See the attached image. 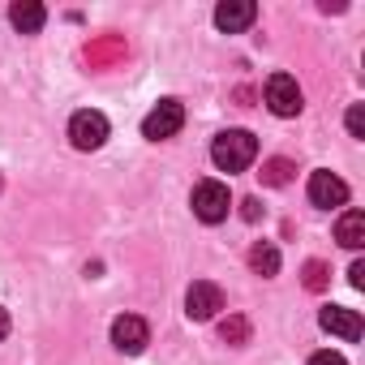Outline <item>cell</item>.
Instances as JSON below:
<instances>
[{"label":"cell","mask_w":365,"mask_h":365,"mask_svg":"<svg viewBox=\"0 0 365 365\" xmlns=\"http://www.w3.org/2000/svg\"><path fill=\"white\" fill-rule=\"evenodd\" d=\"M250 271L262 275V279L279 275V250H275L271 241H254V250H250Z\"/></svg>","instance_id":"obj_13"},{"label":"cell","mask_w":365,"mask_h":365,"mask_svg":"<svg viewBox=\"0 0 365 365\" xmlns=\"http://www.w3.org/2000/svg\"><path fill=\"white\" fill-rule=\"evenodd\" d=\"M305 288L309 292H322L327 288V267L322 262H305Z\"/></svg>","instance_id":"obj_16"},{"label":"cell","mask_w":365,"mask_h":365,"mask_svg":"<svg viewBox=\"0 0 365 365\" xmlns=\"http://www.w3.org/2000/svg\"><path fill=\"white\" fill-rule=\"evenodd\" d=\"M241 215H245V220L254 224V220L262 215V207H258V198H245V202H241Z\"/></svg>","instance_id":"obj_20"},{"label":"cell","mask_w":365,"mask_h":365,"mask_svg":"<svg viewBox=\"0 0 365 365\" xmlns=\"http://www.w3.org/2000/svg\"><path fill=\"white\" fill-rule=\"evenodd\" d=\"M309 365H348V361H344L339 352H331V348H327V352H314V356H309Z\"/></svg>","instance_id":"obj_18"},{"label":"cell","mask_w":365,"mask_h":365,"mask_svg":"<svg viewBox=\"0 0 365 365\" xmlns=\"http://www.w3.org/2000/svg\"><path fill=\"white\" fill-rule=\"evenodd\" d=\"M180 125H185V108H180L176 99H159V103L146 112L142 133H146L150 142H163V138H176V133H180Z\"/></svg>","instance_id":"obj_3"},{"label":"cell","mask_w":365,"mask_h":365,"mask_svg":"<svg viewBox=\"0 0 365 365\" xmlns=\"http://www.w3.org/2000/svg\"><path fill=\"white\" fill-rule=\"evenodd\" d=\"M112 344H116L125 356H138V352L150 344V327H146L138 314H120V318L112 322Z\"/></svg>","instance_id":"obj_7"},{"label":"cell","mask_w":365,"mask_h":365,"mask_svg":"<svg viewBox=\"0 0 365 365\" xmlns=\"http://www.w3.org/2000/svg\"><path fill=\"white\" fill-rule=\"evenodd\" d=\"M267 108H271L275 116H297V112L305 108L301 86H297L292 73H271V78H267Z\"/></svg>","instance_id":"obj_5"},{"label":"cell","mask_w":365,"mask_h":365,"mask_svg":"<svg viewBox=\"0 0 365 365\" xmlns=\"http://www.w3.org/2000/svg\"><path fill=\"white\" fill-rule=\"evenodd\" d=\"M309 202H314V207H322V211L344 207V202H348V185H344V180H339L335 172L318 168V172L309 176Z\"/></svg>","instance_id":"obj_8"},{"label":"cell","mask_w":365,"mask_h":365,"mask_svg":"<svg viewBox=\"0 0 365 365\" xmlns=\"http://www.w3.org/2000/svg\"><path fill=\"white\" fill-rule=\"evenodd\" d=\"M318 322H322V331H331V335H339V339H348V344H356L361 339V318H356V309H344V305H327L322 314H318Z\"/></svg>","instance_id":"obj_10"},{"label":"cell","mask_w":365,"mask_h":365,"mask_svg":"<svg viewBox=\"0 0 365 365\" xmlns=\"http://www.w3.org/2000/svg\"><path fill=\"white\" fill-rule=\"evenodd\" d=\"M9 335V309H0V339Z\"/></svg>","instance_id":"obj_21"},{"label":"cell","mask_w":365,"mask_h":365,"mask_svg":"<svg viewBox=\"0 0 365 365\" xmlns=\"http://www.w3.org/2000/svg\"><path fill=\"white\" fill-rule=\"evenodd\" d=\"M220 335H224V344H245V339H250V322H245V318H228V322L220 327Z\"/></svg>","instance_id":"obj_15"},{"label":"cell","mask_w":365,"mask_h":365,"mask_svg":"<svg viewBox=\"0 0 365 365\" xmlns=\"http://www.w3.org/2000/svg\"><path fill=\"white\" fill-rule=\"evenodd\" d=\"M220 309H224V292H220L211 279L190 284V292H185V314H190L194 322H207V318H215Z\"/></svg>","instance_id":"obj_6"},{"label":"cell","mask_w":365,"mask_h":365,"mask_svg":"<svg viewBox=\"0 0 365 365\" xmlns=\"http://www.w3.org/2000/svg\"><path fill=\"white\" fill-rule=\"evenodd\" d=\"M211 159H215L220 172H245L258 159V138L250 129H224L211 142Z\"/></svg>","instance_id":"obj_1"},{"label":"cell","mask_w":365,"mask_h":365,"mask_svg":"<svg viewBox=\"0 0 365 365\" xmlns=\"http://www.w3.org/2000/svg\"><path fill=\"white\" fill-rule=\"evenodd\" d=\"M292 180V159H267L262 163V185H288Z\"/></svg>","instance_id":"obj_14"},{"label":"cell","mask_w":365,"mask_h":365,"mask_svg":"<svg viewBox=\"0 0 365 365\" xmlns=\"http://www.w3.org/2000/svg\"><path fill=\"white\" fill-rule=\"evenodd\" d=\"M258 22V5L254 0H224V5L215 9V26L228 31V35H241Z\"/></svg>","instance_id":"obj_9"},{"label":"cell","mask_w":365,"mask_h":365,"mask_svg":"<svg viewBox=\"0 0 365 365\" xmlns=\"http://www.w3.org/2000/svg\"><path fill=\"white\" fill-rule=\"evenodd\" d=\"M348 133L352 138H365V112H361V103L348 108Z\"/></svg>","instance_id":"obj_17"},{"label":"cell","mask_w":365,"mask_h":365,"mask_svg":"<svg viewBox=\"0 0 365 365\" xmlns=\"http://www.w3.org/2000/svg\"><path fill=\"white\" fill-rule=\"evenodd\" d=\"M335 241L344 250H361L365 245V215L361 211H344L339 224H335Z\"/></svg>","instance_id":"obj_12"},{"label":"cell","mask_w":365,"mask_h":365,"mask_svg":"<svg viewBox=\"0 0 365 365\" xmlns=\"http://www.w3.org/2000/svg\"><path fill=\"white\" fill-rule=\"evenodd\" d=\"M69 142H73L78 150H99V146L108 142V116L95 112V108L73 112V120H69Z\"/></svg>","instance_id":"obj_4"},{"label":"cell","mask_w":365,"mask_h":365,"mask_svg":"<svg viewBox=\"0 0 365 365\" xmlns=\"http://www.w3.org/2000/svg\"><path fill=\"white\" fill-rule=\"evenodd\" d=\"M190 207H194V215H198L202 224H224L228 211H232V194H228L224 180H198Z\"/></svg>","instance_id":"obj_2"},{"label":"cell","mask_w":365,"mask_h":365,"mask_svg":"<svg viewBox=\"0 0 365 365\" xmlns=\"http://www.w3.org/2000/svg\"><path fill=\"white\" fill-rule=\"evenodd\" d=\"M348 284H352V288H365V262H352V267H348Z\"/></svg>","instance_id":"obj_19"},{"label":"cell","mask_w":365,"mask_h":365,"mask_svg":"<svg viewBox=\"0 0 365 365\" xmlns=\"http://www.w3.org/2000/svg\"><path fill=\"white\" fill-rule=\"evenodd\" d=\"M9 22L22 35H39L43 22H48V9L39 5V0H18V5H9Z\"/></svg>","instance_id":"obj_11"}]
</instances>
